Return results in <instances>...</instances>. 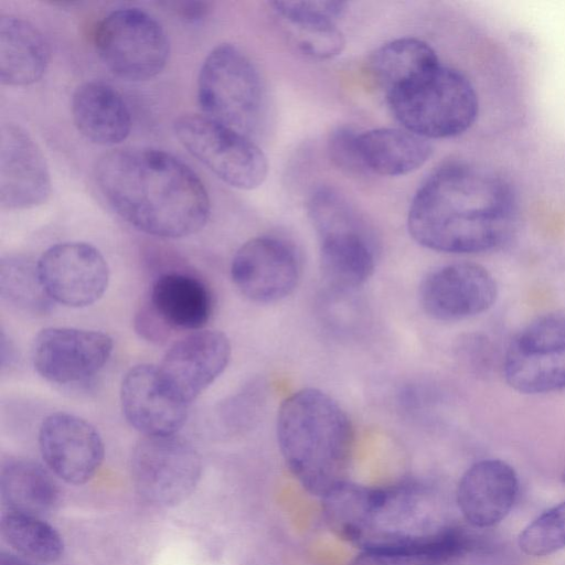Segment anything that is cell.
Returning <instances> with one entry per match:
<instances>
[{
    "mask_svg": "<svg viewBox=\"0 0 565 565\" xmlns=\"http://www.w3.org/2000/svg\"><path fill=\"white\" fill-rule=\"evenodd\" d=\"M518 221V195L507 178L479 164L456 161L436 169L418 188L407 227L426 248L475 254L507 245Z\"/></svg>",
    "mask_w": 565,
    "mask_h": 565,
    "instance_id": "obj_1",
    "label": "cell"
},
{
    "mask_svg": "<svg viewBox=\"0 0 565 565\" xmlns=\"http://www.w3.org/2000/svg\"><path fill=\"white\" fill-rule=\"evenodd\" d=\"M97 186L111 209L137 230L161 238L201 231L211 211L199 175L169 152L117 149L99 158Z\"/></svg>",
    "mask_w": 565,
    "mask_h": 565,
    "instance_id": "obj_2",
    "label": "cell"
},
{
    "mask_svg": "<svg viewBox=\"0 0 565 565\" xmlns=\"http://www.w3.org/2000/svg\"><path fill=\"white\" fill-rule=\"evenodd\" d=\"M321 503L329 530L360 552L424 547L456 526L439 511L435 490L415 480L383 486L348 480Z\"/></svg>",
    "mask_w": 565,
    "mask_h": 565,
    "instance_id": "obj_3",
    "label": "cell"
},
{
    "mask_svg": "<svg viewBox=\"0 0 565 565\" xmlns=\"http://www.w3.org/2000/svg\"><path fill=\"white\" fill-rule=\"evenodd\" d=\"M276 428L286 467L308 493L322 499L348 481L354 430L331 396L317 388L291 394L279 407Z\"/></svg>",
    "mask_w": 565,
    "mask_h": 565,
    "instance_id": "obj_4",
    "label": "cell"
},
{
    "mask_svg": "<svg viewBox=\"0 0 565 565\" xmlns=\"http://www.w3.org/2000/svg\"><path fill=\"white\" fill-rule=\"evenodd\" d=\"M403 128L426 139L451 138L476 121L479 99L460 71L439 63L385 95Z\"/></svg>",
    "mask_w": 565,
    "mask_h": 565,
    "instance_id": "obj_5",
    "label": "cell"
},
{
    "mask_svg": "<svg viewBox=\"0 0 565 565\" xmlns=\"http://www.w3.org/2000/svg\"><path fill=\"white\" fill-rule=\"evenodd\" d=\"M198 99L204 116L250 137L264 110V86L252 60L222 43L201 65Z\"/></svg>",
    "mask_w": 565,
    "mask_h": 565,
    "instance_id": "obj_6",
    "label": "cell"
},
{
    "mask_svg": "<svg viewBox=\"0 0 565 565\" xmlns=\"http://www.w3.org/2000/svg\"><path fill=\"white\" fill-rule=\"evenodd\" d=\"M179 142L228 185L254 190L268 173V160L250 137L204 115L185 114L173 122Z\"/></svg>",
    "mask_w": 565,
    "mask_h": 565,
    "instance_id": "obj_7",
    "label": "cell"
},
{
    "mask_svg": "<svg viewBox=\"0 0 565 565\" xmlns=\"http://www.w3.org/2000/svg\"><path fill=\"white\" fill-rule=\"evenodd\" d=\"M95 44L99 58L127 81L157 76L169 57V41L159 21L139 8H119L98 24Z\"/></svg>",
    "mask_w": 565,
    "mask_h": 565,
    "instance_id": "obj_8",
    "label": "cell"
},
{
    "mask_svg": "<svg viewBox=\"0 0 565 565\" xmlns=\"http://www.w3.org/2000/svg\"><path fill=\"white\" fill-rule=\"evenodd\" d=\"M201 473L200 454L177 434L143 436L134 448V487L150 505L170 508L182 503L195 490Z\"/></svg>",
    "mask_w": 565,
    "mask_h": 565,
    "instance_id": "obj_9",
    "label": "cell"
},
{
    "mask_svg": "<svg viewBox=\"0 0 565 565\" xmlns=\"http://www.w3.org/2000/svg\"><path fill=\"white\" fill-rule=\"evenodd\" d=\"M507 383L523 394L565 390V311L537 317L510 341L502 362Z\"/></svg>",
    "mask_w": 565,
    "mask_h": 565,
    "instance_id": "obj_10",
    "label": "cell"
},
{
    "mask_svg": "<svg viewBox=\"0 0 565 565\" xmlns=\"http://www.w3.org/2000/svg\"><path fill=\"white\" fill-rule=\"evenodd\" d=\"M320 263L326 280L340 290L363 285L376 262L375 239L366 221L354 206H339L316 225Z\"/></svg>",
    "mask_w": 565,
    "mask_h": 565,
    "instance_id": "obj_11",
    "label": "cell"
},
{
    "mask_svg": "<svg viewBox=\"0 0 565 565\" xmlns=\"http://www.w3.org/2000/svg\"><path fill=\"white\" fill-rule=\"evenodd\" d=\"M113 339L104 332L67 327L41 330L32 345L35 371L58 385L85 383L106 365Z\"/></svg>",
    "mask_w": 565,
    "mask_h": 565,
    "instance_id": "obj_12",
    "label": "cell"
},
{
    "mask_svg": "<svg viewBox=\"0 0 565 565\" xmlns=\"http://www.w3.org/2000/svg\"><path fill=\"white\" fill-rule=\"evenodd\" d=\"M38 270L49 297L61 305L82 308L105 292L109 269L103 254L84 242H64L47 248Z\"/></svg>",
    "mask_w": 565,
    "mask_h": 565,
    "instance_id": "obj_13",
    "label": "cell"
},
{
    "mask_svg": "<svg viewBox=\"0 0 565 565\" xmlns=\"http://www.w3.org/2000/svg\"><path fill=\"white\" fill-rule=\"evenodd\" d=\"M301 273L299 257L285 241L258 236L245 242L231 264V278L247 299L268 303L290 295Z\"/></svg>",
    "mask_w": 565,
    "mask_h": 565,
    "instance_id": "obj_14",
    "label": "cell"
},
{
    "mask_svg": "<svg viewBox=\"0 0 565 565\" xmlns=\"http://www.w3.org/2000/svg\"><path fill=\"white\" fill-rule=\"evenodd\" d=\"M498 297V285L483 266L459 262L429 273L419 288L425 312L439 321H459L489 310Z\"/></svg>",
    "mask_w": 565,
    "mask_h": 565,
    "instance_id": "obj_15",
    "label": "cell"
},
{
    "mask_svg": "<svg viewBox=\"0 0 565 565\" xmlns=\"http://www.w3.org/2000/svg\"><path fill=\"white\" fill-rule=\"evenodd\" d=\"M39 448L47 468L70 484H84L103 463L105 447L87 420L64 412L52 413L39 429Z\"/></svg>",
    "mask_w": 565,
    "mask_h": 565,
    "instance_id": "obj_16",
    "label": "cell"
},
{
    "mask_svg": "<svg viewBox=\"0 0 565 565\" xmlns=\"http://www.w3.org/2000/svg\"><path fill=\"white\" fill-rule=\"evenodd\" d=\"M52 181L45 158L33 138L19 125L0 128V205L25 210L45 203Z\"/></svg>",
    "mask_w": 565,
    "mask_h": 565,
    "instance_id": "obj_17",
    "label": "cell"
},
{
    "mask_svg": "<svg viewBox=\"0 0 565 565\" xmlns=\"http://www.w3.org/2000/svg\"><path fill=\"white\" fill-rule=\"evenodd\" d=\"M230 358L231 344L224 333L198 330L173 342L158 370L172 392L190 405L223 373Z\"/></svg>",
    "mask_w": 565,
    "mask_h": 565,
    "instance_id": "obj_18",
    "label": "cell"
},
{
    "mask_svg": "<svg viewBox=\"0 0 565 565\" xmlns=\"http://www.w3.org/2000/svg\"><path fill=\"white\" fill-rule=\"evenodd\" d=\"M120 403L126 420L143 436L177 434L188 416L189 404L164 383L158 366L149 364L125 374Z\"/></svg>",
    "mask_w": 565,
    "mask_h": 565,
    "instance_id": "obj_19",
    "label": "cell"
},
{
    "mask_svg": "<svg viewBox=\"0 0 565 565\" xmlns=\"http://www.w3.org/2000/svg\"><path fill=\"white\" fill-rule=\"evenodd\" d=\"M518 490V476L509 463L500 459H483L473 463L460 478L457 505L471 526L487 529L509 514Z\"/></svg>",
    "mask_w": 565,
    "mask_h": 565,
    "instance_id": "obj_20",
    "label": "cell"
},
{
    "mask_svg": "<svg viewBox=\"0 0 565 565\" xmlns=\"http://www.w3.org/2000/svg\"><path fill=\"white\" fill-rule=\"evenodd\" d=\"M146 302L172 331H198L213 311L212 294L195 275L171 269L152 281Z\"/></svg>",
    "mask_w": 565,
    "mask_h": 565,
    "instance_id": "obj_21",
    "label": "cell"
},
{
    "mask_svg": "<svg viewBox=\"0 0 565 565\" xmlns=\"http://www.w3.org/2000/svg\"><path fill=\"white\" fill-rule=\"evenodd\" d=\"M71 109L77 130L93 143L114 146L130 134V110L118 90L107 83L81 84L73 94Z\"/></svg>",
    "mask_w": 565,
    "mask_h": 565,
    "instance_id": "obj_22",
    "label": "cell"
},
{
    "mask_svg": "<svg viewBox=\"0 0 565 565\" xmlns=\"http://www.w3.org/2000/svg\"><path fill=\"white\" fill-rule=\"evenodd\" d=\"M50 62V49L42 33L29 21L0 17V81L21 87L38 82Z\"/></svg>",
    "mask_w": 565,
    "mask_h": 565,
    "instance_id": "obj_23",
    "label": "cell"
},
{
    "mask_svg": "<svg viewBox=\"0 0 565 565\" xmlns=\"http://www.w3.org/2000/svg\"><path fill=\"white\" fill-rule=\"evenodd\" d=\"M359 150L367 172L399 177L420 169L430 158L428 139L405 128H376L359 134Z\"/></svg>",
    "mask_w": 565,
    "mask_h": 565,
    "instance_id": "obj_24",
    "label": "cell"
},
{
    "mask_svg": "<svg viewBox=\"0 0 565 565\" xmlns=\"http://www.w3.org/2000/svg\"><path fill=\"white\" fill-rule=\"evenodd\" d=\"M60 490L38 462L8 458L0 468V502L4 511L44 518L57 507Z\"/></svg>",
    "mask_w": 565,
    "mask_h": 565,
    "instance_id": "obj_25",
    "label": "cell"
},
{
    "mask_svg": "<svg viewBox=\"0 0 565 565\" xmlns=\"http://www.w3.org/2000/svg\"><path fill=\"white\" fill-rule=\"evenodd\" d=\"M487 555V547L478 537L456 525L424 547L359 552L350 565H484Z\"/></svg>",
    "mask_w": 565,
    "mask_h": 565,
    "instance_id": "obj_26",
    "label": "cell"
},
{
    "mask_svg": "<svg viewBox=\"0 0 565 565\" xmlns=\"http://www.w3.org/2000/svg\"><path fill=\"white\" fill-rule=\"evenodd\" d=\"M440 63L435 50L416 38L383 44L370 57L369 70L385 95Z\"/></svg>",
    "mask_w": 565,
    "mask_h": 565,
    "instance_id": "obj_27",
    "label": "cell"
},
{
    "mask_svg": "<svg viewBox=\"0 0 565 565\" xmlns=\"http://www.w3.org/2000/svg\"><path fill=\"white\" fill-rule=\"evenodd\" d=\"M0 535L18 555L32 562L55 563L64 554L63 537L43 518L3 511Z\"/></svg>",
    "mask_w": 565,
    "mask_h": 565,
    "instance_id": "obj_28",
    "label": "cell"
},
{
    "mask_svg": "<svg viewBox=\"0 0 565 565\" xmlns=\"http://www.w3.org/2000/svg\"><path fill=\"white\" fill-rule=\"evenodd\" d=\"M0 295L11 307L33 316L49 312L53 305L41 281L38 264L22 256L1 258Z\"/></svg>",
    "mask_w": 565,
    "mask_h": 565,
    "instance_id": "obj_29",
    "label": "cell"
},
{
    "mask_svg": "<svg viewBox=\"0 0 565 565\" xmlns=\"http://www.w3.org/2000/svg\"><path fill=\"white\" fill-rule=\"evenodd\" d=\"M519 546L527 555L544 556L565 547V501L546 510L519 535Z\"/></svg>",
    "mask_w": 565,
    "mask_h": 565,
    "instance_id": "obj_30",
    "label": "cell"
},
{
    "mask_svg": "<svg viewBox=\"0 0 565 565\" xmlns=\"http://www.w3.org/2000/svg\"><path fill=\"white\" fill-rule=\"evenodd\" d=\"M286 25L299 51L310 57L333 58L345 47V38L338 24Z\"/></svg>",
    "mask_w": 565,
    "mask_h": 565,
    "instance_id": "obj_31",
    "label": "cell"
},
{
    "mask_svg": "<svg viewBox=\"0 0 565 565\" xmlns=\"http://www.w3.org/2000/svg\"><path fill=\"white\" fill-rule=\"evenodd\" d=\"M274 12L289 25L338 24L347 10V3L334 0L274 1Z\"/></svg>",
    "mask_w": 565,
    "mask_h": 565,
    "instance_id": "obj_32",
    "label": "cell"
},
{
    "mask_svg": "<svg viewBox=\"0 0 565 565\" xmlns=\"http://www.w3.org/2000/svg\"><path fill=\"white\" fill-rule=\"evenodd\" d=\"M359 134L349 127H338L329 136L328 152L341 170L361 174L367 172L359 150Z\"/></svg>",
    "mask_w": 565,
    "mask_h": 565,
    "instance_id": "obj_33",
    "label": "cell"
},
{
    "mask_svg": "<svg viewBox=\"0 0 565 565\" xmlns=\"http://www.w3.org/2000/svg\"><path fill=\"white\" fill-rule=\"evenodd\" d=\"M134 327L140 338L156 344L166 343L174 333L161 321L146 301L135 315Z\"/></svg>",
    "mask_w": 565,
    "mask_h": 565,
    "instance_id": "obj_34",
    "label": "cell"
},
{
    "mask_svg": "<svg viewBox=\"0 0 565 565\" xmlns=\"http://www.w3.org/2000/svg\"><path fill=\"white\" fill-rule=\"evenodd\" d=\"M175 12L188 22H198L204 19L209 12V6L206 2L200 1H188L177 2Z\"/></svg>",
    "mask_w": 565,
    "mask_h": 565,
    "instance_id": "obj_35",
    "label": "cell"
},
{
    "mask_svg": "<svg viewBox=\"0 0 565 565\" xmlns=\"http://www.w3.org/2000/svg\"><path fill=\"white\" fill-rule=\"evenodd\" d=\"M17 361L15 348L11 340L1 331V367L9 369Z\"/></svg>",
    "mask_w": 565,
    "mask_h": 565,
    "instance_id": "obj_36",
    "label": "cell"
},
{
    "mask_svg": "<svg viewBox=\"0 0 565 565\" xmlns=\"http://www.w3.org/2000/svg\"><path fill=\"white\" fill-rule=\"evenodd\" d=\"M0 565H36L34 562L29 561L20 555L10 552H0Z\"/></svg>",
    "mask_w": 565,
    "mask_h": 565,
    "instance_id": "obj_37",
    "label": "cell"
},
{
    "mask_svg": "<svg viewBox=\"0 0 565 565\" xmlns=\"http://www.w3.org/2000/svg\"><path fill=\"white\" fill-rule=\"evenodd\" d=\"M563 481L565 482V472H564V475H563Z\"/></svg>",
    "mask_w": 565,
    "mask_h": 565,
    "instance_id": "obj_38",
    "label": "cell"
}]
</instances>
